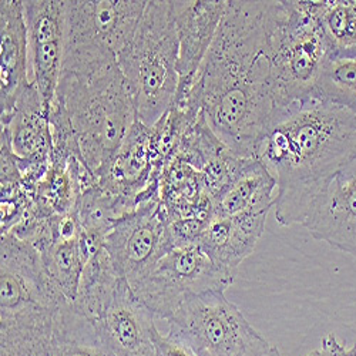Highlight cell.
Here are the masks:
<instances>
[{
    "mask_svg": "<svg viewBox=\"0 0 356 356\" xmlns=\"http://www.w3.org/2000/svg\"><path fill=\"white\" fill-rule=\"evenodd\" d=\"M123 278L118 275L114 265L103 247L84 265L73 307L84 316L97 321L113 301L115 291Z\"/></svg>",
    "mask_w": 356,
    "mask_h": 356,
    "instance_id": "e0dca14e",
    "label": "cell"
},
{
    "mask_svg": "<svg viewBox=\"0 0 356 356\" xmlns=\"http://www.w3.org/2000/svg\"><path fill=\"white\" fill-rule=\"evenodd\" d=\"M322 5L304 0L274 2L270 50L275 115L312 99L332 51L319 19Z\"/></svg>",
    "mask_w": 356,
    "mask_h": 356,
    "instance_id": "5b68a950",
    "label": "cell"
},
{
    "mask_svg": "<svg viewBox=\"0 0 356 356\" xmlns=\"http://www.w3.org/2000/svg\"><path fill=\"white\" fill-rule=\"evenodd\" d=\"M38 252L51 281L62 291L67 301L73 302L86 265L80 235L74 238H54Z\"/></svg>",
    "mask_w": 356,
    "mask_h": 356,
    "instance_id": "d6986e66",
    "label": "cell"
},
{
    "mask_svg": "<svg viewBox=\"0 0 356 356\" xmlns=\"http://www.w3.org/2000/svg\"><path fill=\"white\" fill-rule=\"evenodd\" d=\"M115 271L130 286L148 275L175 245L160 197L140 204L113 222L104 244Z\"/></svg>",
    "mask_w": 356,
    "mask_h": 356,
    "instance_id": "9c48e42d",
    "label": "cell"
},
{
    "mask_svg": "<svg viewBox=\"0 0 356 356\" xmlns=\"http://www.w3.org/2000/svg\"><path fill=\"white\" fill-rule=\"evenodd\" d=\"M51 107L67 117L79 159L99 181L137 120L120 66L92 74L60 73Z\"/></svg>",
    "mask_w": 356,
    "mask_h": 356,
    "instance_id": "3957f363",
    "label": "cell"
},
{
    "mask_svg": "<svg viewBox=\"0 0 356 356\" xmlns=\"http://www.w3.org/2000/svg\"><path fill=\"white\" fill-rule=\"evenodd\" d=\"M154 349L156 356H195L188 346L168 335L160 334V331L154 335Z\"/></svg>",
    "mask_w": 356,
    "mask_h": 356,
    "instance_id": "7402d4cb",
    "label": "cell"
},
{
    "mask_svg": "<svg viewBox=\"0 0 356 356\" xmlns=\"http://www.w3.org/2000/svg\"><path fill=\"white\" fill-rule=\"evenodd\" d=\"M0 124L6 126L31 84L23 0L0 2Z\"/></svg>",
    "mask_w": 356,
    "mask_h": 356,
    "instance_id": "5bb4252c",
    "label": "cell"
},
{
    "mask_svg": "<svg viewBox=\"0 0 356 356\" xmlns=\"http://www.w3.org/2000/svg\"><path fill=\"white\" fill-rule=\"evenodd\" d=\"M137 120L154 127L178 90V38L171 0H150L126 50L118 56Z\"/></svg>",
    "mask_w": 356,
    "mask_h": 356,
    "instance_id": "277c9868",
    "label": "cell"
},
{
    "mask_svg": "<svg viewBox=\"0 0 356 356\" xmlns=\"http://www.w3.org/2000/svg\"><path fill=\"white\" fill-rule=\"evenodd\" d=\"M302 227L315 240L356 259V154L318 193Z\"/></svg>",
    "mask_w": 356,
    "mask_h": 356,
    "instance_id": "8fae6325",
    "label": "cell"
},
{
    "mask_svg": "<svg viewBox=\"0 0 356 356\" xmlns=\"http://www.w3.org/2000/svg\"><path fill=\"white\" fill-rule=\"evenodd\" d=\"M319 19L332 49H356V0H323Z\"/></svg>",
    "mask_w": 356,
    "mask_h": 356,
    "instance_id": "ffe728a7",
    "label": "cell"
},
{
    "mask_svg": "<svg viewBox=\"0 0 356 356\" xmlns=\"http://www.w3.org/2000/svg\"><path fill=\"white\" fill-rule=\"evenodd\" d=\"M234 278V271L217 264L200 244H184L168 251L147 277L130 288L156 316L167 321L190 296L225 292Z\"/></svg>",
    "mask_w": 356,
    "mask_h": 356,
    "instance_id": "ba28073f",
    "label": "cell"
},
{
    "mask_svg": "<svg viewBox=\"0 0 356 356\" xmlns=\"http://www.w3.org/2000/svg\"><path fill=\"white\" fill-rule=\"evenodd\" d=\"M154 318V312L137 298L123 280L95 325L113 356H156L154 335L159 330Z\"/></svg>",
    "mask_w": 356,
    "mask_h": 356,
    "instance_id": "4fadbf2b",
    "label": "cell"
},
{
    "mask_svg": "<svg viewBox=\"0 0 356 356\" xmlns=\"http://www.w3.org/2000/svg\"><path fill=\"white\" fill-rule=\"evenodd\" d=\"M266 217V213L213 216L198 244L217 264L235 271L236 266L254 252L265 229Z\"/></svg>",
    "mask_w": 356,
    "mask_h": 356,
    "instance_id": "9a60e30c",
    "label": "cell"
},
{
    "mask_svg": "<svg viewBox=\"0 0 356 356\" xmlns=\"http://www.w3.org/2000/svg\"><path fill=\"white\" fill-rule=\"evenodd\" d=\"M257 356H282V353L278 350V348L270 345L266 349H264L261 353H258Z\"/></svg>",
    "mask_w": 356,
    "mask_h": 356,
    "instance_id": "603a6c76",
    "label": "cell"
},
{
    "mask_svg": "<svg viewBox=\"0 0 356 356\" xmlns=\"http://www.w3.org/2000/svg\"><path fill=\"white\" fill-rule=\"evenodd\" d=\"M29 83L50 113L60 80L65 51V0H24Z\"/></svg>",
    "mask_w": 356,
    "mask_h": 356,
    "instance_id": "30bf717a",
    "label": "cell"
},
{
    "mask_svg": "<svg viewBox=\"0 0 356 356\" xmlns=\"http://www.w3.org/2000/svg\"><path fill=\"white\" fill-rule=\"evenodd\" d=\"M274 2H228L187 99L235 156L257 159L275 113L271 77ZM184 102V100H183Z\"/></svg>",
    "mask_w": 356,
    "mask_h": 356,
    "instance_id": "6da1fadb",
    "label": "cell"
},
{
    "mask_svg": "<svg viewBox=\"0 0 356 356\" xmlns=\"http://www.w3.org/2000/svg\"><path fill=\"white\" fill-rule=\"evenodd\" d=\"M307 356H356V343L346 346L334 334H328L322 338L321 346Z\"/></svg>",
    "mask_w": 356,
    "mask_h": 356,
    "instance_id": "44dd1931",
    "label": "cell"
},
{
    "mask_svg": "<svg viewBox=\"0 0 356 356\" xmlns=\"http://www.w3.org/2000/svg\"><path fill=\"white\" fill-rule=\"evenodd\" d=\"M312 99L356 111V49H332Z\"/></svg>",
    "mask_w": 356,
    "mask_h": 356,
    "instance_id": "ac0fdd59",
    "label": "cell"
},
{
    "mask_svg": "<svg viewBox=\"0 0 356 356\" xmlns=\"http://www.w3.org/2000/svg\"><path fill=\"white\" fill-rule=\"evenodd\" d=\"M147 0H65L62 70H99L118 65L134 38Z\"/></svg>",
    "mask_w": 356,
    "mask_h": 356,
    "instance_id": "8992f818",
    "label": "cell"
},
{
    "mask_svg": "<svg viewBox=\"0 0 356 356\" xmlns=\"http://www.w3.org/2000/svg\"><path fill=\"white\" fill-rule=\"evenodd\" d=\"M355 154L356 111L311 99L277 114L257 152L277 180V221L302 225L318 193Z\"/></svg>",
    "mask_w": 356,
    "mask_h": 356,
    "instance_id": "7a4b0ae2",
    "label": "cell"
},
{
    "mask_svg": "<svg viewBox=\"0 0 356 356\" xmlns=\"http://www.w3.org/2000/svg\"><path fill=\"white\" fill-rule=\"evenodd\" d=\"M167 322V335L195 356H257L271 345L222 291L190 296Z\"/></svg>",
    "mask_w": 356,
    "mask_h": 356,
    "instance_id": "52a82bcc",
    "label": "cell"
},
{
    "mask_svg": "<svg viewBox=\"0 0 356 356\" xmlns=\"http://www.w3.org/2000/svg\"><path fill=\"white\" fill-rule=\"evenodd\" d=\"M277 180L258 159H248L231 186L213 201L217 217H232L247 213L270 214L275 205Z\"/></svg>",
    "mask_w": 356,
    "mask_h": 356,
    "instance_id": "2e32d148",
    "label": "cell"
},
{
    "mask_svg": "<svg viewBox=\"0 0 356 356\" xmlns=\"http://www.w3.org/2000/svg\"><path fill=\"white\" fill-rule=\"evenodd\" d=\"M178 38V90L174 100H186L225 15L228 0H171Z\"/></svg>",
    "mask_w": 356,
    "mask_h": 356,
    "instance_id": "7c38bea8",
    "label": "cell"
}]
</instances>
